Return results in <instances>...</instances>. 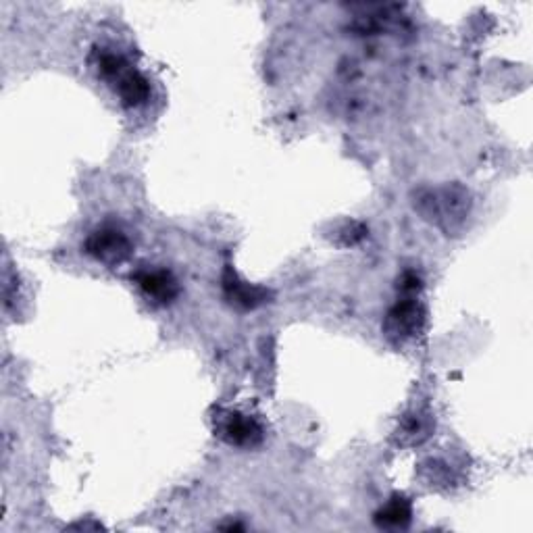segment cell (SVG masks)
Segmentation results:
<instances>
[{"label": "cell", "mask_w": 533, "mask_h": 533, "mask_svg": "<svg viewBox=\"0 0 533 533\" xmlns=\"http://www.w3.org/2000/svg\"><path fill=\"white\" fill-rule=\"evenodd\" d=\"M469 209V194L459 186L444 188L440 192H427L419 198V211L427 219L442 225L446 232H452L454 227L463 225L465 217L469 215Z\"/></svg>", "instance_id": "6da1fadb"}, {"label": "cell", "mask_w": 533, "mask_h": 533, "mask_svg": "<svg viewBox=\"0 0 533 533\" xmlns=\"http://www.w3.org/2000/svg\"><path fill=\"white\" fill-rule=\"evenodd\" d=\"M425 327V311L413 296L398 300L394 307L390 309L386 323H384V334L394 346H402L409 340L417 338Z\"/></svg>", "instance_id": "7a4b0ae2"}, {"label": "cell", "mask_w": 533, "mask_h": 533, "mask_svg": "<svg viewBox=\"0 0 533 533\" xmlns=\"http://www.w3.org/2000/svg\"><path fill=\"white\" fill-rule=\"evenodd\" d=\"M84 250L88 255L105 265H119L132 257V240L117 227H100L88 236Z\"/></svg>", "instance_id": "3957f363"}, {"label": "cell", "mask_w": 533, "mask_h": 533, "mask_svg": "<svg viewBox=\"0 0 533 533\" xmlns=\"http://www.w3.org/2000/svg\"><path fill=\"white\" fill-rule=\"evenodd\" d=\"M219 436L238 448H255L263 442V427L255 417H248L238 411L225 413L219 419Z\"/></svg>", "instance_id": "277c9868"}, {"label": "cell", "mask_w": 533, "mask_h": 533, "mask_svg": "<svg viewBox=\"0 0 533 533\" xmlns=\"http://www.w3.org/2000/svg\"><path fill=\"white\" fill-rule=\"evenodd\" d=\"M221 284H223V294H225L227 302L234 304V307H238L242 311L259 309L271 298V292L267 288L244 282V279L232 267L225 269V273L221 277Z\"/></svg>", "instance_id": "5b68a950"}, {"label": "cell", "mask_w": 533, "mask_h": 533, "mask_svg": "<svg viewBox=\"0 0 533 533\" xmlns=\"http://www.w3.org/2000/svg\"><path fill=\"white\" fill-rule=\"evenodd\" d=\"M142 294L155 304H171L180 296V284L167 269H142L134 275Z\"/></svg>", "instance_id": "8992f818"}, {"label": "cell", "mask_w": 533, "mask_h": 533, "mask_svg": "<svg viewBox=\"0 0 533 533\" xmlns=\"http://www.w3.org/2000/svg\"><path fill=\"white\" fill-rule=\"evenodd\" d=\"M117 96L125 109L142 107L150 98V82L136 69H128L121 78L115 82Z\"/></svg>", "instance_id": "52a82bcc"}, {"label": "cell", "mask_w": 533, "mask_h": 533, "mask_svg": "<svg viewBox=\"0 0 533 533\" xmlns=\"http://www.w3.org/2000/svg\"><path fill=\"white\" fill-rule=\"evenodd\" d=\"M413 519V506L404 496L396 494L384 509L375 513V523L382 529H402Z\"/></svg>", "instance_id": "ba28073f"}, {"label": "cell", "mask_w": 533, "mask_h": 533, "mask_svg": "<svg viewBox=\"0 0 533 533\" xmlns=\"http://www.w3.org/2000/svg\"><path fill=\"white\" fill-rule=\"evenodd\" d=\"M94 65H96L98 73L103 75L105 80L113 82V84L121 78L125 71L132 69L128 65V61H125L119 53H113V50H107V48L96 50V53H94Z\"/></svg>", "instance_id": "9c48e42d"}]
</instances>
